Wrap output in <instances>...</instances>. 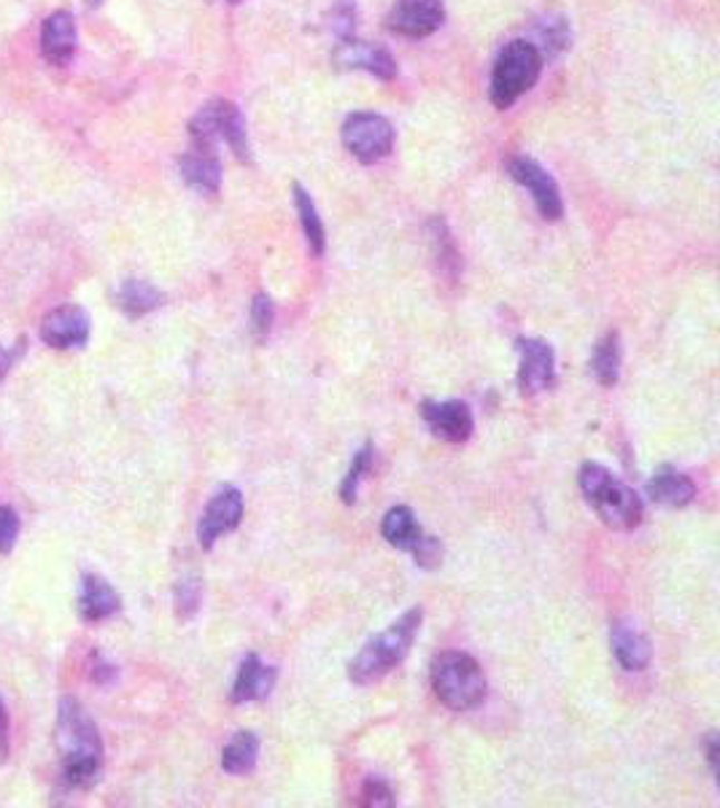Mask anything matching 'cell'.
<instances>
[{
	"instance_id": "1",
	"label": "cell",
	"mask_w": 720,
	"mask_h": 808,
	"mask_svg": "<svg viewBox=\"0 0 720 808\" xmlns=\"http://www.w3.org/2000/svg\"><path fill=\"white\" fill-rule=\"evenodd\" d=\"M55 736L62 758V779L81 790L93 787L103 771V741L98 726L76 698L60 701Z\"/></svg>"
},
{
	"instance_id": "2",
	"label": "cell",
	"mask_w": 720,
	"mask_h": 808,
	"mask_svg": "<svg viewBox=\"0 0 720 808\" xmlns=\"http://www.w3.org/2000/svg\"><path fill=\"white\" fill-rule=\"evenodd\" d=\"M581 490L586 496V502L594 507V513L600 515L604 526L615 528V532H632L642 523V502L640 496L629 488L626 483H621L619 477L610 469H604L602 464L586 461L581 467Z\"/></svg>"
},
{
	"instance_id": "3",
	"label": "cell",
	"mask_w": 720,
	"mask_h": 808,
	"mask_svg": "<svg viewBox=\"0 0 720 808\" xmlns=\"http://www.w3.org/2000/svg\"><path fill=\"white\" fill-rule=\"evenodd\" d=\"M424 612L410 610L405 612L389 631H383L381 636L370 639L368 644L362 646L357 658L349 663V679L353 684H372L386 674H391L395 665L405 661V655L413 646L416 633L421 629Z\"/></svg>"
},
{
	"instance_id": "4",
	"label": "cell",
	"mask_w": 720,
	"mask_h": 808,
	"mask_svg": "<svg viewBox=\"0 0 720 808\" xmlns=\"http://www.w3.org/2000/svg\"><path fill=\"white\" fill-rule=\"evenodd\" d=\"M432 690L442 707L469 711L486 698V676L467 652H440L432 661Z\"/></svg>"
},
{
	"instance_id": "5",
	"label": "cell",
	"mask_w": 720,
	"mask_h": 808,
	"mask_svg": "<svg viewBox=\"0 0 720 808\" xmlns=\"http://www.w3.org/2000/svg\"><path fill=\"white\" fill-rule=\"evenodd\" d=\"M543 57L529 41H513L499 51L492 74V103L497 108H510L520 95L529 93L539 79Z\"/></svg>"
},
{
	"instance_id": "6",
	"label": "cell",
	"mask_w": 720,
	"mask_h": 808,
	"mask_svg": "<svg viewBox=\"0 0 720 808\" xmlns=\"http://www.w3.org/2000/svg\"><path fill=\"white\" fill-rule=\"evenodd\" d=\"M343 144L364 165L389 157L395 146V127L381 114H353L343 125Z\"/></svg>"
},
{
	"instance_id": "7",
	"label": "cell",
	"mask_w": 720,
	"mask_h": 808,
	"mask_svg": "<svg viewBox=\"0 0 720 808\" xmlns=\"http://www.w3.org/2000/svg\"><path fill=\"white\" fill-rule=\"evenodd\" d=\"M520 367H518V388L524 397L548 391L556 380V356L545 340L524 338L518 340Z\"/></svg>"
},
{
	"instance_id": "8",
	"label": "cell",
	"mask_w": 720,
	"mask_h": 808,
	"mask_svg": "<svg viewBox=\"0 0 720 808\" xmlns=\"http://www.w3.org/2000/svg\"><path fill=\"white\" fill-rule=\"evenodd\" d=\"M446 9L440 0H397L386 17V28L405 38H427L440 28Z\"/></svg>"
},
{
	"instance_id": "9",
	"label": "cell",
	"mask_w": 720,
	"mask_h": 808,
	"mask_svg": "<svg viewBox=\"0 0 720 808\" xmlns=\"http://www.w3.org/2000/svg\"><path fill=\"white\" fill-rule=\"evenodd\" d=\"M243 517V494L233 485L222 488L214 499L208 502L205 513L201 517V526H197V539H201L203 549H211L216 545V539L222 534L235 532L241 526Z\"/></svg>"
},
{
	"instance_id": "10",
	"label": "cell",
	"mask_w": 720,
	"mask_h": 808,
	"mask_svg": "<svg viewBox=\"0 0 720 808\" xmlns=\"http://www.w3.org/2000/svg\"><path fill=\"white\" fill-rule=\"evenodd\" d=\"M510 176L516 178L524 189H529L537 211L543 213V218H548V222H558V218H562L564 203H562V194H558L556 181H553L535 159H529V157L513 159Z\"/></svg>"
},
{
	"instance_id": "11",
	"label": "cell",
	"mask_w": 720,
	"mask_h": 808,
	"mask_svg": "<svg viewBox=\"0 0 720 808\" xmlns=\"http://www.w3.org/2000/svg\"><path fill=\"white\" fill-rule=\"evenodd\" d=\"M41 340L57 351L81 348L89 340V315L76 305H62L43 319Z\"/></svg>"
},
{
	"instance_id": "12",
	"label": "cell",
	"mask_w": 720,
	"mask_h": 808,
	"mask_svg": "<svg viewBox=\"0 0 720 808\" xmlns=\"http://www.w3.org/2000/svg\"><path fill=\"white\" fill-rule=\"evenodd\" d=\"M421 416L427 420L429 429H432V435L446 439V442L459 445L473 437L475 420L465 402H456V399H448V402H424Z\"/></svg>"
},
{
	"instance_id": "13",
	"label": "cell",
	"mask_w": 720,
	"mask_h": 808,
	"mask_svg": "<svg viewBox=\"0 0 720 808\" xmlns=\"http://www.w3.org/2000/svg\"><path fill=\"white\" fill-rule=\"evenodd\" d=\"M335 62L343 65V68L368 70V74L386 81L397 76V62L389 51L383 47H376V43L357 41V38H343V41L338 43Z\"/></svg>"
},
{
	"instance_id": "14",
	"label": "cell",
	"mask_w": 720,
	"mask_h": 808,
	"mask_svg": "<svg viewBox=\"0 0 720 808\" xmlns=\"http://www.w3.org/2000/svg\"><path fill=\"white\" fill-rule=\"evenodd\" d=\"M275 679H279V671L273 665H265L256 655L243 658L241 669H237L235 684H233V703H252V701H265V698L273 693Z\"/></svg>"
},
{
	"instance_id": "15",
	"label": "cell",
	"mask_w": 720,
	"mask_h": 808,
	"mask_svg": "<svg viewBox=\"0 0 720 808\" xmlns=\"http://www.w3.org/2000/svg\"><path fill=\"white\" fill-rule=\"evenodd\" d=\"M610 644H613L615 661L626 671H645L651 665L653 646L648 642L645 633H640L632 623L615 620L610 629Z\"/></svg>"
},
{
	"instance_id": "16",
	"label": "cell",
	"mask_w": 720,
	"mask_h": 808,
	"mask_svg": "<svg viewBox=\"0 0 720 808\" xmlns=\"http://www.w3.org/2000/svg\"><path fill=\"white\" fill-rule=\"evenodd\" d=\"M182 176L186 184L201 194H216L218 186H222V165H218V157L214 148H201L192 146V152H186L182 162Z\"/></svg>"
},
{
	"instance_id": "17",
	"label": "cell",
	"mask_w": 720,
	"mask_h": 808,
	"mask_svg": "<svg viewBox=\"0 0 720 808\" xmlns=\"http://www.w3.org/2000/svg\"><path fill=\"white\" fill-rule=\"evenodd\" d=\"M41 51L51 65L70 62L76 51V25L68 11H55L41 28Z\"/></svg>"
},
{
	"instance_id": "18",
	"label": "cell",
	"mask_w": 720,
	"mask_h": 808,
	"mask_svg": "<svg viewBox=\"0 0 720 808\" xmlns=\"http://www.w3.org/2000/svg\"><path fill=\"white\" fill-rule=\"evenodd\" d=\"M121 610L119 593L108 585L98 574H87L81 582V596H79V612L89 623H100V620L114 617Z\"/></svg>"
},
{
	"instance_id": "19",
	"label": "cell",
	"mask_w": 720,
	"mask_h": 808,
	"mask_svg": "<svg viewBox=\"0 0 720 808\" xmlns=\"http://www.w3.org/2000/svg\"><path fill=\"white\" fill-rule=\"evenodd\" d=\"M648 496L655 504H664V507H685V504L693 502L697 496V485L683 471L672 467H661L653 475V480L648 483Z\"/></svg>"
},
{
	"instance_id": "20",
	"label": "cell",
	"mask_w": 720,
	"mask_h": 808,
	"mask_svg": "<svg viewBox=\"0 0 720 808\" xmlns=\"http://www.w3.org/2000/svg\"><path fill=\"white\" fill-rule=\"evenodd\" d=\"M381 534L391 547L408 549V553H413V549L419 547V542L424 539V528L419 526V520H416L413 509L405 507V504L391 507L389 513H386L381 523Z\"/></svg>"
},
{
	"instance_id": "21",
	"label": "cell",
	"mask_w": 720,
	"mask_h": 808,
	"mask_svg": "<svg viewBox=\"0 0 720 808\" xmlns=\"http://www.w3.org/2000/svg\"><path fill=\"white\" fill-rule=\"evenodd\" d=\"M256 758H260V739H256V733H252V730H237L233 739L227 741V747H224L222 768L233 776L252 773Z\"/></svg>"
},
{
	"instance_id": "22",
	"label": "cell",
	"mask_w": 720,
	"mask_h": 808,
	"mask_svg": "<svg viewBox=\"0 0 720 808\" xmlns=\"http://www.w3.org/2000/svg\"><path fill=\"white\" fill-rule=\"evenodd\" d=\"M227 100H214L208 106H203L197 111L195 119H192L189 133L195 146L201 148H214L218 140H222V129H224V114H227Z\"/></svg>"
},
{
	"instance_id": "23",
	"label": "cell",
	"mask_w": 720,
	"mask_h": 808,
	"mask_svg": "<svg viewBox=\"0 0 720 808\" xmlns=\"http://www.w3.org/2000/svg\"><path fill=\"white\" fill-rule=\"evenodd\" d=\"M117 302H119V308L125 310V313L146 315V313H152V310H157L159 305H163V291L154 289L152 283L133 278V281H125L119 286Z\"/></svg>"
},
{
	"instance_id": "24",
	"label": "cell",
	"mask_w": 720,
	"mask_h": 808,
	"mask_svg": "<svg viewBox=\"0 0 720 808\" xmlns=\"http://www.w3.org/2000/svg\"><path fill=\"white\" fill-rule=\"evenodd\" d=\"M535 32H537V43H532V47L539 51V57L545 55L556 57L570 47V22L562 14L548 11V14L535 25Z\"/></svg>"
},
{
	"instance_id": "25",
	"label": "cell",
	"mask_w": 720,
	"mask_h": 808,
	"mask_svg": "<svg viewBox=\"0 0 720 808\" xmlns=\"http://www.w3.org/2000/svg\"><path fill=\"white\" fill-rule=\"evenodd\" d=\"M591 370H594V378L600 380L602 386H615L621 374V345L619 334L610 332L596 342L594 359H591Z\"/></svg>"
},
{
	"instance_id": "26",
	"label": "cell",
	"mask_w": 720,
	"mask_h": 808,
	"mask_svg": "<svg viewBox=\"0 0 720 808\" xmlns=\"http://www.w3.org/2000/svg\"><path fill=\"white\" fill-rule=\"evenodd\" d=\"M294 205H298L300 224H302V232H305V237H308V245H311L313 254L321 256L327 249L324 224H321V218H319L317 203H313L311 194L302 189L300 184H294Z\"/></svg>"
},
{
	"instance_id": "27",
	"label": "cell",
	"mask_w": 720,
	"mask_h": 808,
	"mask_svg": "<svg viewBox=\"0 0 720 808\" xmlns=\"http://www.w3.org/2000/svg\"><path fill=\"white\" fill-rule=\"evenodd\" d=\"M429 237H432V254H435L437 267H440V275L456 281V278H459L461 259H459V251H456L451 232H448V226L442 218H432V224H429Z\"/></svg>"
},
{
	"instance_id": "28",
	"label": "cell",
	"mask_w": 720,
	"mask_h": 808,
	"mask_svg": "<svg viewBox=\"0 0 720 808\" xmlns=\"http://www.w3.org/2000/svg\"><path fill=\"white\" fill-rule=\"evenodd\" d=\"M222 140H227L230 148L237 154V159H249V138H246V121H243L237 106L230 103L227 114H224V129Z\"/></svg>"
},
{
	"instance_id": "29",
	"label": "cell",
	"mask_w": 720,
	"mask_h": 808,
	"mask_svg": "<svg viewBox=\"0 0 720 808\" xmlns=\"http://www.w3.org/2000/svg\"><path fill=\"white\" fill-rule=\"evenodd\" d=\"M370 464H372V445H364V448L353 456L349 475L343 477V485H340V499H343L346 504L357 502L359 483H362V477L370 471Z\"/></svg>"
},
{
	"instance_id": "30",
	"label": "cell",
	"mask_w": 720,
	"mask_h": 808,
	"mask_svg": "<svg viewBox=\"0 0 720 808\" xmlns=\"http://www.w3.org/2000/svg\"><path fill=\"white\" fill-rule=\"evenodd\" d=\"M273 321H275V308H273V300H270L267 294H256L254 302H252V332L256 340H265L270 334V329H273Z\"/></svg>"
},
{
	"instance_id": "31",
	"label": "cell",
	"mask_w": 720,
	"mask_h": 808,
	"mask_svg": "<svg viewBox=\"0 0 720 808\" xmlns=\"http://www.w3.org/2000/svg\"><path fill=\"white\" fill-rule=\"evenodd\" d=\"M359 804L368 806V808H389V806L397 804V798H395V792H391V787L386 785L383 779L372 776V779L364 781L362 795H359Z\"/></svg>"
},
{
	"instance_id": "32",
	"label": "cell",
	"mask_w": 720,
	"mask_h": 808,
	"mask_svg": "<svg viewBox=\"0 0 720 808\" xmlns=\"http://www.w3.org/2000/svg\"><path fill=\"white\" fill-rule=\"evenodd\" d=\"M176 604H178V614L182 617H192L201 606V580L197 577H184L178 582L176 587Z\"/></svg>"
},
{
	"instance_id": "33",
	"label": "cell",
	"mask_w": 720,
	"mask_h": 808,
	"mask_svg": "<svg viewBox=\"0 0 720 808\" xmlns=\"http://www.w3.org/2000/svg\"><path fill=\"white\" fill-rule=\"evenodd\" d=\"M353 28H357V6L351 0H338L335 9H332V30L343 41V38H351Z\"/></svg>"
},
{
	"instance_id": "34",
	"label": "cell",
	"mask_w": 720,
	"mask_h": 808,
	"mask_svg": "<svg viewBox=\"0 0 720 808\" xmlns=\"http://www.w3.org/2000/svg\"><path fill=\"white\" fill-rule=\"evenodd\" d=\"M19 536V515L11 507H0V553H11Z\"/></svg>"
},
{
	"instance_id": "35",
	"label": "cell",
	"mask_w": 720,
	"mask_h": 808,
	"mask_svg": "<svg viewBox=\"0 0 720 808\" xmlns=\"http://www.w3.org/2000/svg\"><path fill=\"white\" fill-rule=\"evenodd\" d=\"M413 558H416V564H419L421 568H437V566L442 564V547H440V542H437L435 536L424 534V539L419 542V547L413 549Z\"/></svg>"
},
{
	"instance_id": "36",
	"label": "cell",
	"mask_w": 720,
	"mask_h": 808,
	"mask_svg": "<svg viewBox=\"0 0 720 808\" xmlns=\"http://www.w3.org/2000/svg\"><path fill=\"white\" fill-rule=\"evenodd\" d=\"M9 755V711H6L3 698H0V758Z\"/></svg>"
},
{
	"instance_id": "37",
	"label": "cell",
	"mask_w": 720,
	"mask_h": 808,
	"mask_svg": "<svg viewBox=\"0 0 720 808\" xmlns=\"http://www.w3.org/2000/svg\"><path fill=\"white\" fill-rule=\"evenodd\" d=\"M718 752H720L718 736L710 733V736H707V760H710V771L712 773H718Z\"/></svg>"
},
{
	"instance_id": "38",
	"label": "cell",
	"mask_w": 720,
	"mask_h": 808,
	"mask_svg": "<svg viewBox=\"0 0 720 808\" xmlns=\"http://www.w3.org/2000/svg\"><path fill=\"white\" fill-rule=\"evenodd\" d=\"M14 351H9V348L0 345V380L6 378V372H9V367L14 364Z\"/></svg>"
},
{
	"instance_id": "39",
	"label": "cell",
	"mask_w": 720,
	"mask_h": 808,
	"mask_svg": "<svg viewBox=\"0 0 720 808\" xmlns=\"http://www.w3.org/2000/svg\"><path fill=\"white\" fill-rule=\"evenodd\" d=\"M89 3H93V6H98V3H100V0H89Z\"/></svg>"
},
{
	"instance_id": "40",
	"label": "cell",
	"mask_w": 720,
	"mask_h": 808,
	"mask_svg": "<svg viewBox=\"0 0 720 808\" xmlns=\"http://www.w3.org/2000/svg\"><path fill=\"white\" fill-rule=\"evenodd\" d=\"M230 3H241V0H230Z\"/></svg>"
}]
</instances>
